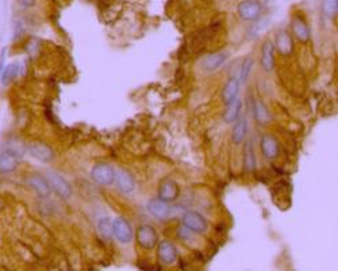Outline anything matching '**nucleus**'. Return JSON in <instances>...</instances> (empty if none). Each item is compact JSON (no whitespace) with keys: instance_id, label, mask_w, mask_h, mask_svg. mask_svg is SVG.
Instances as JSON below:
<instances>
[{"instance_id":"nucleus-1","label":"nucleus","mask_w":338,"mask_h":271,"mask_svg":"<svg viewBox=\"0 0 338 271\" xmlns=\"http://www.w3.org/2000/svg\"><path fill=\"white\" fill-rule=\"evenodd\" d=\"M262 6L258 0H242L237 7L239 18L246 22H253L257 20L261 15Z\"/></svg>"},{"instance_id":"nucleus-2","label":"nucleus","mask_w":338,"mask_h":271,"mask_svg":"<svg viewBox=\"0 0 338 271\" xmlns=\"http://www.w3.org/2000/svg\"><path fill=\"white\" fill-rule=\"evenodd\" d=\"M91 178L100 186H110L115 178V171L110 164L98 163L91 170Z\"/></svg>"},{"instance_id":"nucleus-3","label":"nucleus","mask_w":338,"mask_h":271,"mask_svg":"<svg viewBox=\"0 0 338 271\" xmlns=\"http://www.w3.org/2000/svg\"><path fill=\"white\" fill-rule=\"evenodd\" d=\"M26 152L31 157H34L35 160L41 163H50L54 159L53 149L42 141H33V143L27 144Z\"/></svg>"},{"instance_id":"nucleus-4","label":"nucleus","mask_w":338,"mask_h":271,"mask_svg":"<svg viewBox=\"0 0 338 271\" xmlns=\"http://www.w3.org/2000/svg\"><path fill=\"white\" fill-rule=\"evenodd\" d=\"M137 243L143 250H153L158 244V235L156 229L149 224L141 225L137 231Z\"/></svg>"},{"instance_id":"nucleus-5","label":"nucleus","mask_w":338,"mask_h":271,"mask_svg":"<svg viewBox=\"0 0 338 271\" xmlns=\"http://www.w3.org/2000/svg\"><path fill=\"white\" fill-rule=\"evenodd\" d=\"M112 235L116 237V240L119 243H130L134 236V231L131 228L130 222L125 220L123 217H116L112 221Z\"/></svg>"},{"instance_id":"nucleus-6","label":"nucleus","mask_w":338,"mask_h":271,"mask_svg":"<svg viewBox=\"0 0 338 271\" xmlns=\"http://www.w3.org/2000/svg\"><path fill=\"white\" fill-rule=\"evenodd\" d=\"M47 183H49L50 190H53L54 193L60 195L64 199H69L72 197V187L68 182H66V179H64L61 175L56 174V172H49L47 174Z\"/></svg>"},{"instance_id":"nucleus-7","label":"nucleus","mask_w":338,"mask_h":271,"mask_svg":"<svg viewBox=\"0 0 338 271\" xmlns=\"http://www.w3.org/2000/svg\"><path fill=\"white\" fill-rule=\"evenodd\" d=\"M181 221H183V227L194 233H203L207 229V221L198 212H192V210L185 212Z\"/></svg>"},{"instance_id":"nucleus-8","label":"nucleus","mask_w":338,"mask_h":271,"mask_svg":"<svg viewBox=\"0 0 338 271\" xmlns=\"http://www.w3.org/2000/svg\"><path fill=\"white\" fill-rule=\"evenodd\" d=\"M179 194H180L179 185L172 179H165L164 182L160 183V187H158V199L160 201L165 202V204L176 201Z\"/></svg>"},{"instance_id":"nucleus-9","label":"nucleus","mask_w":338,"mask_h":271,"mask_svg":"<svg viewBox=\"0 0 338 271\" xmlns=\"http://www.w3.org/2000/svg\"><path fill=\"white\" fill-rule=\"evenodd\" d=\"M291 30L292 34L295 35V38L302 43H306L311 38V33L308 29V25L306 24V20L300 15H296L292 18L291 22Z\"/></svg>"},{"instance_id":"nucleus-10","label":"nucleus","mask_w":338,"mask_h":271,"mask_svg":"<svg viewBox=\"0 0 338 271\" xmlns=\"http://www.w3.org/2000/svg\"><path fill=\"white\" fill-rule=\"evenodd\" d=\"M157 255L158 260L161 262L162 264H173L177 259V250L175 247V244L171 243L169 240H162L161 243L158 244V250H157Z\"/></svg>"},{"instance_id":"nucleus-11","label":"nucleus","mask_w":338,"mask_h":271,"mask_svg":"<svg viewBox=\"0 0 338 271\" xmlns=\"http://www.w3.org/2000/svg\"><path fill=\"white\" fill-rule=\"evenodd\" d=\"M26 183L31 189L34 190L35 194L41 198H47L50 195V186L47 180L41 175L33 174L29 175L26 179Z\"/></svg>"},{"instance_id":"nucleus-12","label":"nucleus","mask_w":338,"mask_h":271,"mask_svg":"<svg viewBox=\"0 0 338 271\" xmlns=\"http://www.w3.org/2000/svg\"><path fill=\"white\" fill-rule=\"evenodd\" d=\"M172 209L168 204L165 202L160 201L158 198H153L148 202V210L149 213L153 217L158 218V220H166L169 218V216L172 214Z\"/></svg>"},{"instance_id":"nucleus-13","label":"nucleus","mask_w":338,"mask_h":271,"mask_svg":"<svg viewBox=\"0 0 338 271\" xmlns=\"http://www.w3.org/2000/svg\"><path fill=\"white\" fill-rule=\"evenodd\" d=\"M261 152L264 157L268 160L276 159L279 155V143L273 136L264 134L261 137Z\"/></svg>"},{"instance_id":"nucleus-14","label":"nucleus","mask_w":338,"mask_h":271,"mask_svg":"<svg viewBox=\"0 0 338 271\" xmlns=\"http://www.w3.org/2000/svg\"><path fill=\"white\" fill-rule=\"evenodd\" d=\"M114 180L116 182V186H118V189H119L120 191L125 194L131 193L135 187V183H134V179H133V176H131V175L125 170L116 171Z\"/></svg>"},{"instance_id":"nucleus-15","label":"nucleus","mask_w":338,"mask_h":271,"mask_svg":"<svg viewBox=\"0 0 338 271\" xmlns=\"http://www.w3.org/2000/svg\"><path fill=\"white\" fill-rule=\"evenodd\" d=\"M227 60V53H212L208 54L202 61V68L207 72H214L222 66Z\"/></svg>"},{"instance_id":"nucleus-16","label":"nucleus","mask_w":338,"mask_h":271,"mask_svg":"<svg viewBox=\"0 0 338 271\" xmlns=\"http://www.w3.org/2000/svg\"><path fill=\"white\" fill-rule=\"evenodd\" d=\"M275 45L271 41H265L261 48V66L265 72H271L275 66V58H273Z\"/></svg>"},{"instance_id":"nucleus-17","label":"nucleus","mask_w":338,"mask_h":271,"mask_svg":"<svg viewBox=\"0 0 338 271\" xmlns=\"http://www.w3.org/2000/svg\"><path fill=\"white\" fill-rule=\"evenodd\" d=\"M239 91V81L237 78H230L227 80V83L223 87L222 91V99L225 102V105H230L231 102L234 101Z\"/></svg>"},{"instance_id":"nucleus-18","label":"nucleus","mask_w":338,"mask_h":271,"mask_svg":"<svg viewBox=\"0 0 338 271\" xmlns=\"http://www.w3.org/2000/svg\"><path fill=\"white\" fill-rule=\"evenodd\" d=\"M18 164L19 159H16L15 156L10 155L8 152H0V174H11L18 168Z\"/></svg>"},{"instance_id":"nucleus-19","label":"nucleus","mask_w":338,"mask_h":271,"mask_svg":"<svg viewBox=\"0 0 338 271\" xmlns=\"http://www.w3.org/2000/svg\"><path fill=\"white\" fill-rule=\"evenodd\" d=\"M292 38L288 31L281 30L280 33H277L276 35V48L279 53L283 56H289L292 52Z\"/></svg>"},{"instance_id":"nucleus-20","label":"nucleus","mask_w":338,"mask_h":271,"mask_svg":"<svg viewBox=\"0 0 338 271\" xmlns=\"http://www.w3.org/2000/svg\"><path fill=\"white\" fill-rule=\"evenodd\" d=\"M20 74V64L19 62H12L8 65L4 66V70L2 71V76H0V81L3 85L11 84L12 81L15 80Z\"/></svg>"},{"instance_id":"nucleus-21","label":"nucleus","mask_w":338,"mask_h":271,"mask_svg":"<svg viewBox=\"0 0 338 271\" xmlns=\"http://www.w3.org/2000/svg\"><path fill=\"white\" fill-rule=\"evenodd\" d=\"M4 152H8L10 155L15 156L16 159H19L26 153V145L19 140L11 139L8 140L7 143H4Z\"/></svg>"},{"instance_id":"nucleus-22","label":"nucleus","mask_w":338,"mask_h":271,"mask_svg":"<svg viewBox=\"0 0 338 271\" xmlns=\"http://www.w3.org/2000/svg\"><path fill=\"white\" fill-rule=\"evenodd\" d=\"M246 133H248V121L246 118H238L233 128V143L239 145L245 140Z\"/></svg>"},{"instance_id":"nucleus-23","label":"nucleus","mask_w":338,"mask_h":271,"mask_svg":"<svg viewBox=\"0 0 338 271\" xmlns=\"http://www.w3.org/2000/svg\"><path fill=\"white\" fill-rule=\"evenodd\" d=\"M241 105L242 103L238 98H235L230 105H227L226 110H225V114H223V120H225V122L231 124V122H235V121L238 120L239 111H241Z\"/></svg>"},{"instance_id":"nucleus-24","label":"nucleus","mask_w":338,"mask_h":271,"mask_svg":"<svg viewBox=\"0 0 338 271\" xmlns=\"http://www.w3.org/2000/svg\"><path fill=\"white\" fill-rule=\"evenodd\" d=\"M254 120L260 125H267L271 121V114H269L267 106L261 101L254 102Z\"/></svg>"},{"instance_id":"nucleus-25","label":"nucleus","mask_w":338,"mask_h":271,"mask_svg":"<svg viewBox=\"0 0 338 271\" xmlns=\"http://www.w3.org/2000/svg\"><path fill=\"white\" fill-rule=\"evenodd\" d=\"M244 168L245 172H253L256 168V157H254V151L252 143H246L245 151H244Z\"/></svg>"},{"instance_id":"nucleus-26","label":"nucleus","mask_w":338,"mask_h":271,"mask_svg":"<svg viewBox=\"0 0 338 271\" xmlns=\"http://www.w3.org/2000/svg\"><path fill=\"white\" fill-rule=\"evenodd\" d=\"M98 228H99V232L103 239H106V240H110V239H111L112 237V222L110 221V218H107V217L100 218L99 222H98Z\"/></svg>"},{"instance_id":"nucleus-27","label":"nucleus","mask_w":338,"mask_h":271,"mask_svg":"<svg viewBox=\"0 0 338 271\" xmlns=\"http://www.w3.org/2000/svg\"><path fill=\"white\" fill-rule=\"evenodd\" d=\"M252 68H253V58L246 57L245 60L242 61L241 71H239V84H244V83L248 81L250 72H252Z\"/></svg>"},{"instance_id":"nucleus-28","label":"nucleus","mask_w":338,"mask_h":271,"mask_svg":"<svg viewBox=\"0 0 338 271\" xmlns=\"http://www.w3.org/2000/svg\"><path fill=\"white\" fill-rule=\"evenodd\" d=\"M322 10L325 12V15L329 16V18L335 16L338 11V0H323Z\"/></svg>"},{"instance_id":"nucleus-29","label":"nucleus","mask_w":338,"mask_h":271,"mask_svg":"<svg viewBox=\"0 0 338 271\" xmlns=\"http://www.w3.org/2000/svg\"><path fill=\"white\" fill-rule=\"evenodd\" d=\"M6 53H7V49L3 48L2 52H0V74H2V71H3L4 66H6Z\"/></svg>"},{"instance_id":"nucleus-30","label":"nucleus","mask_w":338,"mask_h":271,"mask_svg":"<svg viewBox=\"0 0 338 271\" xmlns=\"http://www.w3.org/2000/svg\"><path fill=\"white\" fill-rule=\"evenodd\" d=\"M35 2H37V0H19V3L22 4L23 7H27V8L33 7V6L35 4Z\"/></svg>"}]
</instances>
